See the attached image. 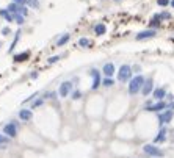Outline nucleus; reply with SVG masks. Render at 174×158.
Listing matches in <instances>:
<instances>
[{
    "label": "nucleus",
    "mask_w": 174,
    "mask_h": 158,
    "mask_svg": "<svg viewBox=\"0 0 174 158\" xmlns=\"http://www.w3.org/2000/svg\"><path fill=\"white\" fill-rule=\"evenodd\" d=\"M114 2H121V0H114Z\"/></svg>",
    "instance_id": "40"
},
{
    "label": "nucleus",
    "mask_w": 174,
    "mask_h": 158,
    "mask_svg": "<svg viewBox=\"0 0 174 158\" xmlns=\"http://www.w3.org/2000/svg\"><path fill=\"white\" fill-rule=\"evenodd\" d=\"M169 3H171V0H157V5H158V6H162V8L169 6Z\"/></svg>",
    "instance_id": "30"
},
{
    "label": "nucleus",
    "mask_w": 174,
    "mask_h": 158,
    "mask_svg": "<svg viewBox=\"0 0 174 158\" xmlns=\"http://www.w3.org/2000/svg\"><path fill=\"white\" fill-rule=\"evenodd\" d=\"M44 100H45L44 97H43V99H35L30 108H38V107H41V105H43V103H44Z\"/></svg>",
    "instance_id": "26"
},
{
    "label": "nucleus",
    "mask_w": 174,
    "mask_h": 158,
    "mask_svg": "<svg viewBox=\"0 0 174 158\" xmlns=\"http://www.w3.org/2000/svg\"><path fill=\"white\" fill-rule=\"evenodd\" d=\"M166 99H168V102H174V94L168 92V94H166Z\"/></svg>",
    "instance_id": "35"
},
{
    "label": "nucleus",
    "mask_w": 174,
    "mask_h": 158,
    "mask_svg": "<svg viewBox=\"0 0 174 158\" xmlns=\"http://www.w3.org/2000/svg\"><path fill=\"white\" fill-rule=\"evenodd\" d=\"M3 133L6 135V136H10L11 139H14L16 136H17V122H8V124H5L3 125V130H2Z\"/></svg>",
    "instance_id": "9"
},
{
    "label": "nucleus",
    "mask_w": 174,
    "mask_h": 158,
    "mask_svg": "<svg viewBox=\"0 0 174 158\" xmlns=\"http://www.w3.org/2000/svg\"><path fill=\"white\" fill-rule=\"evenodd\" d=\"M113 85H114L113 77H104V78H102V86H105V88H112Z\"/></svg>",
    "instance_id": "20"
},
{
    "label": "nucleus",
    "mask_w": 174,
    "mask_h": 158,
    "mask_svg": "<svg viewBox=\"0 0 174 158\" xmlns=\"http://www.w3.org/2000/svg\"><path fill=\"white\" fill-rule=\"evenodd\" d=\"M173 117H174V111L169 110V108H166V110L162 111V113H157V119H158V125H160V127L169 124L173 121Z\"/></svg>",
    "instance_id": "6"
},
{
    "label": "nucleus",
    "mask_w": 174,
    "mask_h": 158,
    "mask_svg": "<svg viewBox=\"0 0 174 158\" xmlns=\"http://www.w3.org/2000/svg\"><path fill=\"white\" fill-rule=\"evenodd\" d=\"M162 17H160V13H157V14H154L152 17H151L149 20V28H158L160 24H162Z\"/></svg>",
    "instance_id": "15"
},
{
    "label": "nucleus",
    "mask_w": 174,
    "mask_h": 158,
    "mask_svg": "<svg viewBox=\"0 0 174 158\" xmlns=\"http://www.w3.org/2000/svg\"><path fill=\"white\" fill-rule=\"evenodd\" d=\"M19 13H21V14H24V16H27V14H28V10H27V5H21V6H19Z\"/></svg>",
    "instance_id": "31"
},
{
    "label": "nucleus",
    "mask_w": 174,
    "mask_h": 158,
    "mask_svg": "<svg viewBox=\"0 0 174 158\" xmlns=\"http://www.w3.org/2000/svg\"><path fill=\"white\" fill-rule=\"evenodd\" d=\"M114 72H118V71H116V67H114V64H113L112 61L105 63V64L102 66V74H104L105 77H113Z\"/></svg>",
    "instance_id": "14"
},
{
    "label": "nucleus",
    "mask_w": 174,
    "mask_h": 158,
    "mask_svg": "<svg viewBox=\"0 0 174 158\" xmlns=\"http://www.w3.org/2000/svg\"><path fill=\"white\" fill-rule=\"evenodd\" d=\"M25 5L35 8V10H38V8H39V0H25Z\"/></svg>",
    "instance_id": "24"
},
{
    "label": "nucleus",
    "mask_w": 174,
    "mask_h": 158,
    "mask_svg": "<svg viewBox=\"0 0 174 158\" xmlns=\"http://www.w3.org/2000/svg\"><path fill=\"white\" fill-rule=\"evenodd\" d=\"M132 75H134V69H132L130 64H121L116 72V78L119 83H129Z\"/></svg>",
    "instance_id": "2"
},
{
    "label": "nucleus",
    "mask_w": 174,
    "mask_h": 158,
    "mask_svg": "<svg viewBox=\"0 0 174 158\" xmlns=\"http://www.w3.org/2000/svg\"><path fill=\"white\" fill-rule=\"evenodd\" d=\"M14 3H17V5H25V0H13Z\"/></svg>",
    "instance_id": "37"
},
{
    "label": "nucleus",
    "mask_w": 174,
    "mask_h": 158,
    "mask_svg": "<svg viewBox=\"0 0 174 158\" xmlns=\"http://www.w3.org/2000/svg\"><path fill=\"white\" fill-rule=\"evenodd\" d=\"M169 6H171V8H174V0H171V3H169Z\"/></svg>",
    "instance_id": "39"
},
{
    "label": "nucleus",
    "mask_w": 174,
    "mask_h": 158,
    "mask_svg": "<svg viewBox=\"0 0 174 158\" xmlns=\"http://www.w3.org/2000/svg\"><path fill=\"white\" fill-rule=\"evenodd\" d=\"M166 94H168L166 88H165V86H158V88H155L152 91V99H154V100H165V99H166Z\"/></svg>",
    "instance_id": "11"
},
{
    "label": "nucleus",
    "mask_w": 174,
    "mask_h": 158,
    "mask_svg": "<svg viewBox=\"0 0 174 158\" xmlns=\"http://www.w3.org/2000/svg\"><path fill=\"white\" fill-rule=\"evenodd\" d=\"M0 16H2L3 19L8 22V24H10V22H14V14H13V13H10L6 8H2V10H0Z\"/></svg>",
    "instance_id": "16"
},
{
    "label": "nucleus",
    "mask_w": 174,
    "mask_h": 158,
    "mask_svg": "<svg viewBox=\"0 0 174 158\" xmlns=\"http://www.w3.org/2000/svg\"><path fill=\"white\" fill-rule=\"evenodd\" d=\"M157 36V28H148V30H143L140 33L135 35V39L136 41H146V39H152Z\"/></svg>",
    "instance_id": "7"
},
{
    "label": "nucleus",
    "mask_w": 174,
    "mask_h": 158,
    "mask_svg": "<svg viewBox=\"0 0 174 158\" xmlns=\"http://www.w3.org/2000/svg\"><path fill=\"white\" fill-rule=\"evenodd\" d=\"M27 58H28V52L17 53V55H14V61H16V63H19V61H25Z\"/></svg>",
    "instance_id": "22"
},
{
    "label": "nucleus",
    "mask_w": 174,
    "mask_h": 158,
    "mask_svg": "<svg viewBox=\"0 0 174 158\" xmlns=\"http://www.w3.org/2000/svg\"><path fill=\"white\" fill-rule=\"evenodd\" d=\"M69 39H71V35H69V33H65V35H61L60 38L57 39V46H58V47H63L65 44H67V42H69Z\"/></svg>",
    "instance_id": "18"
},
{
    "label": "nucleus",
    "mask_w": 174,
    "mask_h": 158,
    "mask_svg": "<svg viewBox=\"0 0 174 158\" xmlns=\"http://www.w3.org/2000/svg\"><path fill=\"white\" fill-rule=\"evenodd\" d=\"M72 86H74V83L69 82V80H66V82H63L60 85V88H58V94H60V97L61 99H65L67 96H71V92H72Z\"/></svg>",
    "instance_id": "8"
},
{
    "label": "nucleus",
    "mask_w": 174,
    "mask_h": 158,
    "mask_svg": "<svg viewBox=\"0 0 174 158\" xmlns=\"http://www.w3.org/2000/svg\"><path fill=\"white\" fill-rule=\"evenodd\" d=\"M71 99H72V100H79V99H82V92L79 91V89L72 91V92H71Z\"/></svg>",
    "instance_id": "28"
},
{
    "label": "nucleus",
    "mask_w": 174,
    "mask_h": 158,
    "mask_svg": "<svg viewBox=\"0 0 174 158\" xmlns=\"http://www.w3.org/2000/svg\"><path fill=\"white\" fill-rule=\"evenodd\" d=\"M166 136H168V128L166 127H160L157 136L154 138V144H162L166 141Z\"/></svg>",
    "instance_id": "13"
},
{
    "label": "nucleus",
    "mask_w": 174,
    "mask_h": 158,
    "mask_svg": "<svg viewBox=\"0 0 174 158\" xmlns=\"http://www.w3.org/2000/svg\"><path fill=\"white\" fill-rule=\"evenodd\" d=\"M132 69H134V72H135V74H140V72H141V67H140V66H134Z\"/></svg>",
    "instance_id": "36"
},
{
    "label": "nucleus",
    "mask_w": 174,
    "mask_h": 158,
    "mask_svg": "<svg viewBox=\"0 0 174 158\" xmlns=\"http://www.w3.org/2000/svg\"><path fill=\"white\" fill-rule=\"evenodd\" d=\"M17 116H19L21 121L28 122V121H31V117H33V110H31V108H21Z\"/></svg>",
    "instance_id": "12"
},
{
    "label": "nucleus",
    "mask_w": 174,
    "mask_h": 158,
    "mask_svg": "<svg viewBox=\"0 0 174 158\" xmlns=\"http://www.w3.org/2000/svg\"><path fill=\"white\" fill-rule=\"evenodd\" d=\"M38 96H39V92H33V94H31V96H30L28 99H25L24 102H25V103H27V102H31V100H35V99L38 97Z\"/></svg>",
    "instance_id": "33"
},
{
    "label": "nucleus",
    "mask_w": 174,
    "mask_h": 158,
    "mask_svg": "<svg viewBox=\"0 0 174 158\" xmlns=\"http://www.w3.org/2000/svg\"><path fill=\"white\" fill-rule=\"evenodd\" d=\"M144 82H146V78L141 74H136L135 77H132L130 82L127 83V92H129V96H136L138 92H141V88H143Z\"/></svg>",
    "instance_id": "1"
},
{
    "label": "nucleus",
    "mask_w": 174,
    "mask_h": 158,
    "mask_svg": "<svg viewBox=\"0 0 174 158\" xmlns=\"http://www.w3.org/2000/svg\"><path fill=\"white\" fill-rule=\"evenodd\" d=\"M14 22H17L19 25H22L25 22V16L21 14V13H14Z\"/></svg>",
    "instance_id": "23"
},
{
    "label": "nucleus",
    "mask_w": 174,
    "mask_h": 158,
    "mask_svg": "<svg viewBox=\"0 0 174 158\" xmlns=\"http://www.w3.org/2000/svg\"><path fill=\"white\" fill-rule=\"evenodd\" d=\"M10 141H11V138L10 136H6L5 133H0V144H10Z\"/></svg>",
    "instance_id": "25"
},
{
    "label": "nucleus",
    "mask_w": 174,
    "mask_h": 158,
    "mask_svg": "<svg viewBox=\"0 0 174 158\" xmlns=\"http://www.w3.org/2000/svg\"><path fill=\"white\" fill-rule=\"evenodd\" d=\"M143 152L146 153V155L152 157V158H162L165 155V152L158 146H155V144H144V146H143Z\"/></svg>",
    "instance_id": "3"
},
{
    "label": "nucleus",
    "mask_w": 174,
    "mask_h": 158,
    "mask_svg": "<svg viewBox=\"0 0 174 158\" xmlns=\"http://www.w3.org/2000/svg\"><path fill=\"white\" fill-rule=\"evenodd\" d=\"M77 44H79L80 47L86 49V47H91V44H93V42H91V39H88V38H80V39H79V42H77Z\"/></svg>",
    "instance_id": "21"
},
{
    "label": "nucleus",
    "mask_w": 174,
    "mask_h": 158,
    "mask_svg": "<svg viewBox=\"0 0 174 158\" xmlns=\"http://www.w3.org/2000/svg\"><path fill=\"white\" fill-rule=\"evenodd\" d=\"M168 108V102L166 100H155L154 103L144 107V111H149V113H162Z\"/></svg>",
    "instance_id": "5"
},
{
    "label": "nucleus",
    "mask_w": 174,
    "mask_h": 158,
    "mask_svg": "<svg viewBox=\"0 0 174 158\" xmlns=\"http://www.w3.org/2000/svg\"><path fill=\"white\" fill-rule=\"evenodd\" d=\"M160 17H162V20H169L171 19V13L169 11H162L160 13Z\"/></svg>",
    "instance_id": "29"
},
{
    "label": "nucleus",
    "mask_w": 174,
    "mask_h": 158,
    "mask_svg": "<svg viewBox=\"0 0 174 158\" xmlns=\"http://www.w3.org/2000/svg\"><path fill=\"white\" fill-rule=\"evenodd\" d=\"M168 108H169V110H173V111H174V102H168Z\"/></svg>",
    "instance_id": "38"
},
{
    "label": "nucleus",
    "mask_w": 174,
    "mask_h": 158,
    "mask_svg": "<svg viewBox=\"0 0 174 158\" xmlns=\"http://www.w3.org/2000/svg\"><path fill=\"white\" fill-rule=\"evenodd\" d=\"M10 33H11L10 27H5V28H3V30H2V35H3V36H8V35H10Z\"/></svg>",
    "instance_id": "34"
},
{
    "label": "nucleus",
    "mask_w": 174,
    "mask_h": 158,
    "mask_svg": "<svg viewBox=\"0 0 174 158\" xmlns=\"http://www.w3.org/2000/svg\"><path fill=\"white\" fill-rule=\"evenodd\" d=\"M154 89H155V88H154V80H152V78H146L143 88H141V96H144V97L151 96Z\"/></svg>",
    "instance_id": "10"
},
{
    "label": "nucleus",
    "mask_w": 174,
    "mask_h": 158,
    "mask_svg": "<svg viewBox=\"0 0 174 158\" xmlns=\"http://www.w3.org/2000/svg\"><path fill=\"white\" fill-rule=\"evenodd\" d=\"M94 33L97 36H104L105 33H107V25L105 24H96L94 25Z\"/></svg>",
    "instance_id": "17"
},
{
    "label": "nucleus",
    "mask_w": 174,
    "mask_h": 158,
    "mask_svg": "<svg viewBox=\"0 0 174 158\" xmlns=\"http://www.w3.org/2000/svg\"><path fill=\"white\" fill-rule=\"evenodd\" d=\"M102 71L96 69V67H93V69L89 71V75L91 78H93V83H91V89L93 91H96V89H99L100 86H102V74H100Z\"/></svg>",
    "instance_id": "4"
},
{
    "label": "nucleus",
    "mask_w": 174,
    "mask_h": 158,
    "mask_svg": "<svg viewBox=\"0 0 174 158\" xmlns=\"http://www.w3.org/2000/svg\"><path fill=\"white\" fill-rule=\"evenodd\" d=\"M60 55H53V56H50V58H47V64H55V63H58L60 61Z\"/></svg>",
    "instance_id": "27"
},
{
    "label": "nucleus",
    "mask_w": 174,
    "mask_h": 158,
    "mask_svg": "<svg viewBox=\"0 0 174 158\" xmlns=\"http://www.w3.org/2000/svg\"><path fill=\"white\" fill-rule=\"evenodd\" d=\"M55 96H57V92H53V91H49V92H45L44 94V99H55Z\"/></svg>",
    "instance_id": "32"
},
{
    "label": "nucleus",
    "mask_w": 174,
    "mask_h": 158,
    "mask_svg": "<svg viewBox=\"0 0 174 158\" xmlns=\"http://www.w3.org/2000/svg\"><path fill=\"white\" fill-rule=\"evenodd\" d=\"M19 38H21V28L14 31V39H13V42H11L10 49H8V52H10V53H13V50L16 49V46H17V41H19Z\"/></svg>",
    "instance_id": "19"
}]
</instances>
